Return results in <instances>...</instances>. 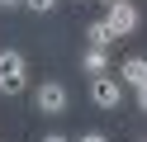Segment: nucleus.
<instances>
[{"label": "nucleus", "mask_w": 147, "mask_h": 142, "mask_svg": "<svg viewBox=\"0 0 147 142\" xmlns=\"http://www.w3.org/2000/svg\"><path fill=\"white\" fill-rule=\"evenodd\" d=\"M142 142H147V137H142Z\"/></svg>", "instance_id": "4468645a"}, {"label": "nucleus", "mask_w": 147, "mask_h": 142, "mask_svg": "<svg viewBox=\"0 0 147 142\" xmlns=\"http://www.w3.org/2000/svg\"><path fill=\"white\" fill-rule=\"evenodd\" d=\"M24 85H29V62H24V52L5 47L0 52V95H19Z\"/></svg>", "instance_id": "f257e3e1"}, {"label": "nucleus", "mask_w": 147, "mask_h": 142, "mask_svg": "<svg viewBox=\"0 0 147 142\" xmlns=\"http://www.w3.org/2000/svg\"><path fill=\"white\" fill-rule=\"evenodd\" d=\"M33 104H38L43 118H57V114H67L71 95H67V85H62V81H43L38 90H33Z\"/></svg>", "instance_id": "f03ea898"}, {"label": "nucleus", "mask_w": 147, "mask_h": 142, "mask_svg": "<svg viewBox=\"0 0 147 142\" xmlns=\"http://www.w3.org/2000/svg\"><path fill=\"white\" fill-rule=\"evenodd\" d=\"M119 81L133 85V90H142L147 85V57H123V66H119Z\"/></svg>", "instance_id": "39448f33"}, {"label": "nucleus", "mask_w": 147, "mask_h": 142, "mask_svg": "<svg viewBox=\"0 0 147 142\" xmlns=\"http://www.w3.org/2000/svg\"><path fill=\"white\" fill-rule=\"evenodd\" d=\"M105 19H109V28H114L119 38H133L138 24H142L138 5H128V0H105Z\"/></svg>", "instance_id": "7ed1b4c3"}, {"label": "nucleus", "mask_w": 147, "mask_h": 142, "mask_svg": "<svg viewBox=\"0 0 147 142\" xmlns=\"http://www.w3.org/2000/svg\"><path fill=\"white\" fill-rule=\"evenodd\" d=\"M24 5V0H0V9H19Z\"/></svg>", "instance_id": "9b49d317"}, {"label": "nucleus", "mask_w": 147, "mask_h": 142, "mask_svg": "<svg viewBox=\"0 0 147 142\" xmlns=\"http://www.w3.org/2000/svg\"><path fill=\"white\" fill-rule=\"evenodd\" d=\"M24 9H33V14H52L57 0H24Z\"/></svg>", "instance_id": "6e6552de"}, {"label": "nucleus", "mask_w": 147, "mask_h": 142, "mask_svg": "<svg viewBox=\"0 0 147 142\" xmlns=\"http://www.w3.org/2000/svg\"><path fill=\"white\" fill-rule=\"evenodd\" d=\"M76 142H109V137H105V133H81Z\"/></svg>", "instance_id": "1a4fd4ad"}, {"label": "nucleus", "mask_w": 147, "mask_h": 142, "mask_svg": "<svg viewBox=\"0 0 147 142\" xmlns=\"http://www.w3.org/2000/svg\"><path fill=\"white\" fill-rule=\"evenodd\" d=\"M86 38H90V43H95V47H109V43H114L119 33H114V28H109V19H95V24L86 28Z\"/></svg>", "instance_id": "0eeeda50"}, {"label": "nucleus", "mask_w": 147, "mask_h": 142, "mask_svg": "<svg viewBox=\"0 0 147 142\" xmlns=\"http://www.w3.org/2000/svg\"><path fill=\"white\" fill-rule=\"evenodd\" d=\"M43 142H71V137H62V133H48V137H43Z\"/></svg>", "instance_id": "f8f14e48"}, {"label": "nucleus", "mask_w": 147, "mask_h": 142, "mask_svg": "<svg viewBox=\"0 0 147 142\" xmlns=\"http://www.w3.org/2000/svg\"><path fill=\"white\" fill-rule=\"evenodd\" d=\"M76 5H86V0H76Z\"/></svg>", "instance_id": "ddd939ff"}, {"label": "nucleus", "mask_w": 147, "mask_h": 142, "mask_svg": "<svg viewBox=\"0 0 147 142\" xmlns=\"http://www.w3.org/2000/svg\"><path fill=\"white\" fill-rule=\"evenodd\" d=\"M133 95H138V109L147 114V85H142V90H133Z\"/></svg>", "instance_id": "9d476101"}, {"label": "nucleus", "mask_w": 147, "mask_h": 142, "mask_svg": "<svg viewBox=\"0 0 147 142\" xmlns=\"http://www.w3.org/2000/svg\"><path fill=\"white\" fill-rule=\"evenodd\" d=\"M81 71H86V76H105V71H109V52L90 43L86 52H81Z\"/></svg>", "instance_id": "423d86ee"}, {"label": "nucleus", "mask_w": 147, "mask_h": 142, "mask_svg": "<svg viewBox=\"0 0 147 142\" xmlns=\"http://www.w3.org/2000/svg\"><path fill=\"white\" fill-rule=\"evenodd\" d=\"M90 100L100 104V109H119V104H123V81H119V76H90Z\"/></svg>", "instance_id": "20e7f679"}]
</instances>
